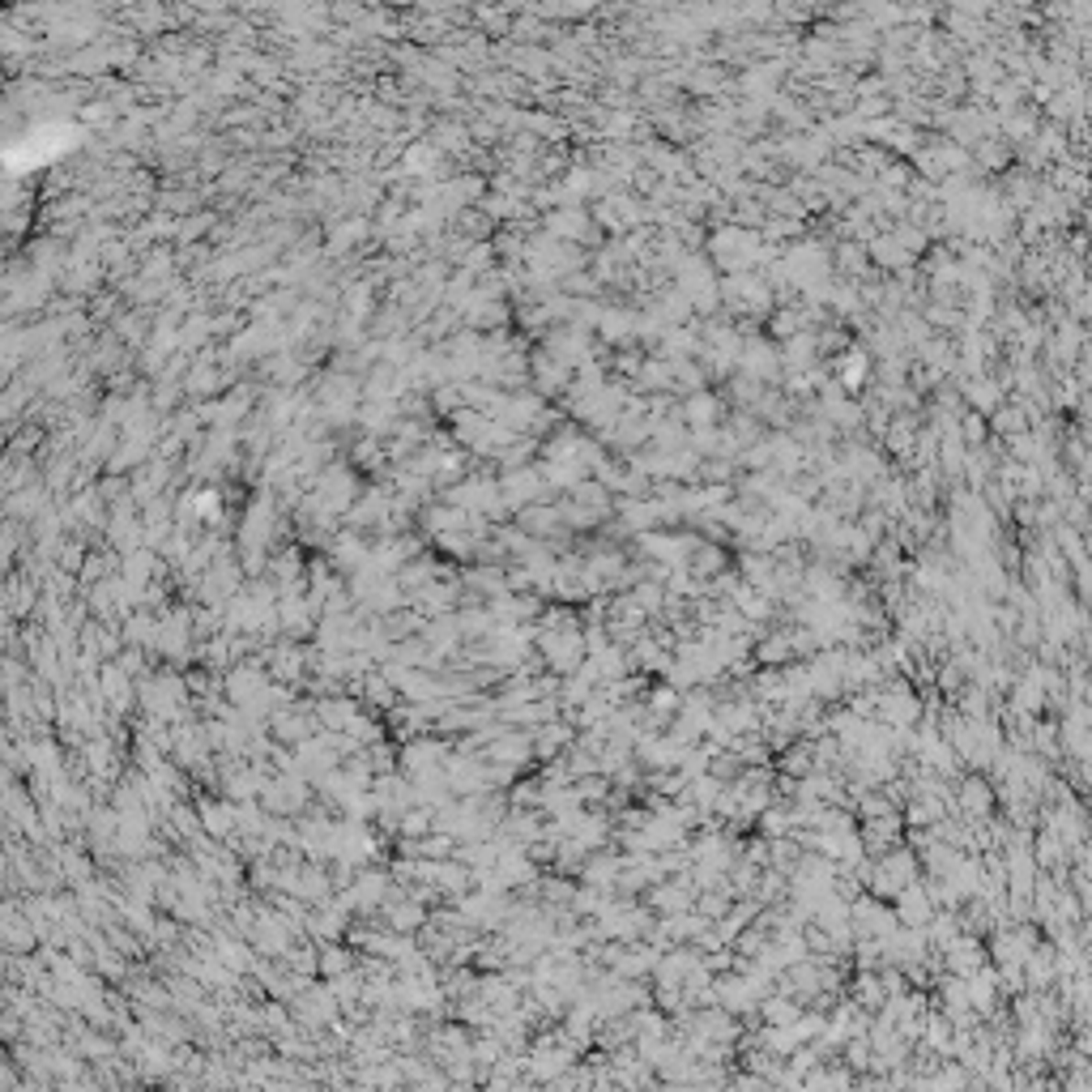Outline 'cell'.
<instances>
[{"label":"cell","instance_id":"6da1fadb","mask_svg":"<svg viewBox=\"0 0 1092 1092\" xmlns=\"http://www.w3.org/2000/svg\"><path fill=\"white\" fill-rule=\"evenodd\" d=\"M918 883V862H913V854H905V849H896V854H888L875 867V892L879 896H901L905 888H913Z\"/></svg>","mask_w":1092,"mask_h":1092},{"label":"cell","instance_id":"7a4b0ae2","mask_svg":"<svg viewBox=\"0 0 1092 1092\" xmlns=\"http://www.w3.org/2000/svg\"><path fill=\"white\" fill-rule=\"evenodd\" d=\"M896 922H905L909 931H926L934 922V896L922 888V883H913V888H905V892L896 896Z\"/></svg>","mask_w":1092,"mask_h":1092},{"label":"cell","instance_id":"3957f363","mask_svg":"<svg viewBox=\"0 0 1092 1092\" xmlns=\"http://www.w3.org/2000/svg\"><path fill=\"white\" fill-rule=\"evenodd\" d=\"M965 398L973 401V410H977V414H986V419H990L994 410L1003 406V380L973 376V380H965Z\"/></svg>","mask_w":1092,"mask_h":1092},{"label":"cell","instance_id":"277c9868","mask_svg":"<svg viewBox=\"0 0 1092 1092\" xmlns=\"http://www.w3.org/2000/svg\"><path fill=\"white\" fill-rule=\"evenodd\" d=\"M956 807L965 811L968 819H986V815H990V807H994L990 785L981 781V777H968V781L960 785V794H956Z\"/></svg>","mask_w":1092,"mask_h":1092},{"label":"cell","instance_id":"5b68a950","mask_svg":"<svg viewBox=\"0 0 1092 1092\" xmlns=\"http://www.w3.org/2000/svg\"><path fill=\"white\" fill-rule=\"evenodd\" d=\"M721 419V401L713 393H692L687 406H682V422H692L695 431H713Z\"/></svg>","mask_w":1092,"mask_h":1092},{"label":"cell","instance_id":"8992f818","mask_svg":"<svg viewBox=\"0 0 1092 1092\" xmlns=\"http://www.w3.org/2000/svg\"><path fill=\"white\" fill-rule=\"evenodd\" d=\"M870 376V355L867 350H845L841 363H836V380H841L845 393H857V388L867 385Z\"/></svg>","mask_w":1092,"mask_h":1092},{"label":"cell","instance_id":"52a82bcc","mask_svg":"<svg viewBox=\"0 0 1092 1092\" xmlns=\"http://www.w3.org/2000/svg\"><path fill=\"white\" fill-rule=\"evenodd\" d=\"M1029 422H1032L1029 401H1024V406H999V410L990 414V431L1007 435V440H1016V435L1029 431Z\"/></svg>","mask_w":1092,"mask_h":1092},{"label":"cell","instance_id":"ba28073f","mask_svg":"<svg viewBox=\"0 0 1092 1092\" xmlns=\"http://www.w3.org/2000/svg\"><path fill=\"white\" fill-rule=\"evenodd\" d=\"M999 125H1003V133L1011 136V141H1032V136L1042 133V125H1037V112H1029V107H1011V112L999 115Z\"/></svg>","mask_w":1092,"mask_h":1092},{"label":"cell","instance_id":"9c48e42d","mask_svg":"<svg viewBox=\"0 0 1092 1092\" xmlns=\"http://www.w3.org/2000/svg\"><path fill=\"white\" fill-rule=\"evenodd\" d=\"M870 257H875V265H892V269H905L913 257H909L905 248H901V239L888 231V235H879V239H870Z\"/></svg>","mask_w":1092,"mask_h":1092},{"label":"cell","instance_id":"30bf717a","mask_svg":"<svg viewBox=\"0 0 1092 1092\" xmlns=\"http://www.w3.org/2000/svg\"><path fill=\"white\" fill-rule=\"evenodd\" d=\"M947 956H952V968H956V973H965V977L981 973V947H977V944H968V939H956V944L947 947Z\"/></svg>","mask_w":1092,"mask_h":1092},{"label":"cell","instance_id":"8fae6325","mask_svg":"<svg viewBox=\"0 0 1092 1092\" xmlns=\"http://www.w3.org/2000/svg\"><path fill=\"white\" fill-rule=\"evenodd\" d=\"M687 883H666V888H658V892L649 896V905L653 909H666V913H674L679 918L682 909H687V901H692V892H682Z\"/></svg>","mask_w":1092,"mask_h":1092},{"label":"cell","instance_id":"7c38bea8","mask_svg":"<svg viewBox=\"0 0 1092 1092\" xmlns=\"http://www.w3.org/2000/svg\"><path fill=\"white\" fill-rule=\"evenodd\" d=\"M726 568V555H721V546H695V555H692V572L695 576H717V572Z\"/></svg>","mask_w":1092,"mask_h":1092},{"label":"cell","instance_id":"4fadbf2b","mask_svg":"<svg viewBox=\"0 0 1092 1092\" xmlns=\"http://www.w3.org/2000/svg\"><path fill=\"white\" fill-rule=\"evenodd\" d=\"M986 431H990V419H986V414H977V410H968L965 419H960V440H968V448L986 444Z\"/></svg>","mask_w":1092,"mask_h":1092},{"label":"cell","instance_id":"5bb4252c","mask_svg":"<svg viewBox=\"0 0 1092 1092\" xmlns=\"http://www.w3.org/2000/svg\"><path fill=\"white\" fill-rule=\"evenodd\" d=\"M790 653H794V636H769V640L759 645V661H769V666L790 661Z\"/></svg>","mask_w":1092,"mask_h":1092},{"label":"cell","instance_id":"9a60e30c","mask_svg":"<svg viewBox=\"0 0 1092 1092\" xmlns=\"http://www.w3.org/2000/svg\"><path fill=\"white\" fill-rule=\"evenodd\" d=\"M555 521H559L555 508H546V525H555ZM525 525H530V530H538V525H542V517H525Z\"/></svg>","mask_w":1092,"mask_h":1092}]
</instances>
